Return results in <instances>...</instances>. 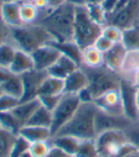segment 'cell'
<instances>
[{
  "mask_svg": "<svg viewBox=\"0 0 139 157\" xmlns=\"http://www.w3.org/2000/svg\"><path fill=\"white\" fill-rule=\"evenodd\" d=\"M75 6L65 3L48 12L41 13L37 23L42 25L57 42L74 41Z\"/></svg>",
  "mask_w": 139,
  "mask_h": 157,
  "instance_id": "1",
  "label": "cell"
},
{
  "mask_svg": "<svg viewBox=\"0 0 139 157\" xmlns=\"http://www.w3.org/2000/svg\"><path fill=\"white\" fill-rule=\"evenodd\" d=\"M98 112V109L94 102L80 103L72 118L55 136H71L80 140L95 139L98 136L96 131Z\"/></svg>",
  "mask_w": 139,
  "mask_h": 157,
  "instance_id": "2",
  "label": "cell"
},
{
  "mask_svg": "<svg viewBox=\"0 0 139 157\" xmlns=\"http://www.w3.org/2000/svg\"><path fill=\"white\" fill-rule=\"evenodd\" d=\"M10 37L17 48L29 54L44 44L55 41L50 33L38 23L10 28Z\"/></svg>",
  "mask_w": 139,
  "mask_h": 157,
  "instance_id": "3",
  "label": "cell"
},
{
  "mask_svg": "<svg viewBox=\"0 0 139 157\" xmlns=\"http://www.w3.org/2000/svg\"><path fill=\"white\" fill-rule=\"evenodd\" d=\"M85 71L88 78V90L94 100L114 89H119L122 78L119 73L114 72L105 65L97 68L80 66Z\"/></svg>",
  "mask_w": 139,
  "mask_h": 157,
  "instance_id": "4",
  "label": "cell"
},
{
  "mask_svg": "<svg viewBox=\"0 0 139 157\" xmlns=\"http://www.w3.org/2000/svg\"><path fill=\"white\" fill-rule=\"evenodd\" d=\"M102 27L97 24L88 13L86 6L75 7L74 41L83 49L93 46L101 35Z\"/></svg>",
  "mask_w": 139,
  "mask_h": 157,
  "instance_id": "5",
  "label": "cell"
},
{
  "mask_svg": "<svg viewBox=\"0 0 139 157\" xmlns=\"http://www.w3.org/2000/svg\"><path fill=\"white\" fill-rule=\"evenodd\" d=\"M80 103L82 102L77 94H63L60 101L52 111V123L50 126L52 137L72 118Z\"/></svg>",
  "mask_w": 139,
  "mask_h": 157,
  "instance_id": "6",
  "label": "cell"
},
{
  "mask_svg": "<svg viewBox=\"0 0 139 157\" xmlns=\"http://www.w3.org/2000/svg\"><path fill=\"white\" fill-rule=\"evenodd\" d=\"M99 157H118L128 139L122 130H109L98 133L95 138Z\"/></svg>",
  "mask_w": 139,
  "mask_h": 157,
  "instance_id": "7",
  "label": "cell"
},
{
  "mask_svg": "<svg viewBox=\"0 0 139 157\" xmlns=\"http://www.w3.org/2000/svg\"><path fill=\"white\" fill-rule=\"evenodd\" d=\"M138 18L139 0H130L121 10L107 15V25H113L124 30L136 26Z\"/></svg>",
  "mask_w": 139,
  "mask_h": 157,
  "instance_id": "8",
  "label": "cell"
},
{
  "mask_svg": "<svg viewBox=\"0 0 139 157\" xmlns=\"http://www.w3.org/2000/svg\"><path fill=\"white\" fill-rule=\"evenodd\" d=\"M98 109L104 113L114 116H125L120 88L114 89L101 95L94 100Z\"/></svg>",
  "mask_w": 139,
  "mask_h": 157,
  "instance_id": "9",
  "label": "cell"
},
{
  "mask_svg": "<svg viewBox=\"0 0 139 157\" xmlns=\"http://www.w3.org/2000/svg\"><path fill=\"white\" fill-rule=\"evenodd\" d=\"M61 55L59 49L51 43L44 44L31 53V57L34 62V69L46 71L60 58Z\"/></svg>",
  "mask_w": 139,
  "mask_h": 157,
  "instance_id": "10",
  "label": "cell"
},
{
  "mask_svg": "<svg viewBox=\"0 0 139 157\" xmlns=\"http://www.w3.org/2000/svg\"><path fill=\"white\" fill-rule=\"evenodd\" d=\"M48 75V74L46 71H39L36 69L21 75L23 85H24V95L20 102L28 101V100L38 98L39 88Z\"/></svg>",
  "mask_w": 139,
  "mask_h": 157,
  "instance_id": "11",
  "label": "cell"
},
{
  "mask_svg": "<svg viewBox=\"0 0 139 157\" xmlns=\"http://www.w3.org/2000/svg\"><path fill=\"white\" fill-rule=\"evenodd\" d=\"M132 119L126 116L109 115L98 110L96 117V131L97 134L109 130H122L124 131L131 123Z\"/></svg>",
  "mask_w": 139,
  "mask_h": 157,
  "instance_id": "12",
  "label": "cell"
},
{
  "mask_svg": "<svg viewBox=\"0 0 139 157\" xmlns=\"http://www.w3.org/2000/svg\"><path fill=\"white\" fill-rule=\"evenodd\" d=\"M120 92L122 97L124 115L132 120H137L139 117V113L135 103L136 88L130 81L122 78L120 84Z\"/></svg>",
  "mask_w": 139,
  "mask_h": 157,
  "instance_id": "13",
  "label": "cell"
},
{
  "mask_svg": "<svg viewBox=\"0 0 139 157\" xmlns=\"http://www.w3.org/2000/svg\"><path fill=\"white\" fill-rule=\"evenodd\" d=\"M127 51L128 50L123 43L114 44V46L104 53V65L109 69L120 74Z\"/></svg>",
  "mask_w": 139,
  "mask_h": 157,
  "instance_id": "14",
  "label": "cell"
},
{
  "mask_svg": "<svg viewBox=\"0 0 139 157\" xmlns=\"http://www.w3.org/2000/svg\"><path fill=\"white\" fill-rule=\"evenodd\" d=\"M0 17L9 28L23 26L20 15V2H6L0 6Z\"/></svg>",
  "mask_w": 139,
  "mask_h": 157,
  "instance_id": "15",
  "label": "cell"
},
{
  "mask_svg": "<svg viewBox=\"0 0 139 157\" xmlns=\"http://www.w3.org/2000/svg\"><path fill=\"white\" fill-rule=\"evenodd\" d=\"M87 86L88 78L82 67H79L64 78V93L78 94Z\"/></svg>",
  "mask_w": 139,
  "mask_h": 157,
  "instance_id": "16",
  "label": "cell"
},
{
  "mask_svg": "<svg viewBox=\"0 0 139 157\" xmlns=\"http://www.w3.org/2000/svg\"><path fill=\"white\" fill-rule=\"evenodd\" d=\"M79 67V66L73 60L62 54L55 63L46 70V72L49 76L64 80L68 75H70Z\"/></svg>",
  "mask_w": 139,
  "mask_h": 157,
  "instance_id": "17",
  "label": "cell"
},
{
  "mask_svg": "<svg viewBox=\"0 0 139 157\" xmlns=\"http://www.w3.org/2000/svg\"><path fill=\"white\" fill-rule=\"evenodd\" d=\"M9 69L11 73L15 75H23L29 71L33 70L34 62L31 57V54L17 48L14 61Z\"/></svg>",
  "mask_w": 139,
  "mask_h": 157,
  "instance_id": "18",
  "label": "cell"
},
{
  "mask_svg": "<svg viewBox=\"0 0 139 157\" xmlns=\"http://www.w3.org/2000/svg\"><path fill=\"white\" fill-rule=\"evenodd\" d=\"M18 136L24 137L29 143L38 141H49L52 137L50 128L24 125L19 131Z\"/></svg>",
  "mask_w": 139,
  "mask_h": 157,
  "instance_id": "19",
  "label": "cell"
},
{
  "mask_svg": "<svg viewBox=\"0 0 139 157\" xmlns=\"http://www.w3.org/2000/svg\"><path fill=\"white\" fill-rule=\"evenodd\" d=\"M55 46L61 54L66 56V57L73 60L79 67L83 63V49L79 48V44L75 41H67V42H57L53 41L51 43Z\"/></svg>",
  "mask_w": 139,
  "mask_h": 157,
  "instance_id": "20",
  "label": "cell"
},
{
  "mask_svg": "<svg viewBox=\"0 0 139 157\" xmlns=\"http://www.w3.org/2000/svg\"><path fill=\"white\" fill-rule=\"evenodd\" d=\"M41 102L38 98H33L28 101L20 102L13 111V113L16 116V117L21 121L23 126L26 125V123L29 119L32 117V115L35 113L36 110L41 106Z\"/></svg>",
  "mask_w": 139,
  "mask_h": 157,
  "instance_id": "21",
  "label": "cell"
},
{
  "mask_svg": "<svg viewBox=\"0 0 139 157\" xmlns=\"http://www.w3.org/2000/svg\"><path fill=\"white\" fill-rule=\"evenodd\" d=\"M63 94H64V80L49 75L43 81L38 91V96H62Z\"/></svg>",
  "mask_w": 139,
  "mask_h": 157,
  "instance_id": "22",
  "label": "cell"
},
{
  "mask_svg": "<svg viewBox=\"0 0 139 157\" xmlns=\"http://www.w3.org/2000/svg\"><path fill=\"white\" fill-rule=\"evenodd\" d=\"M82 66L89 68H97L104 65V53L99 51L94 44L83 49Z\"/></svg>",
  "mask_w": 139,
  "mask_h": 157,
  "instance_id": "23",
  "label": "cell"
},
{
  "mask_svg": "<svg viewBox=\"0 0 139 157\" xmlns=\"http://www.w3.org/2000/svg\"><path fill=\"white\" fill-rule=\"evenodd\" d=\"M49 141L52 146L58 147L69 155L74 157L82 140L71 136H55Z\"/></svg>",
  "mask_w": 139,
  "mask_h": 157,
  "instance_id": "24",
  "label": "cell"
},
{
  "mask_svg": "<svg viewBox=\"0 0 139 157\" xmlns=\"http://www.w3.org/2000/svg\"><path fill=\"white\" fill-rule=\"evenodd\" d=\"M20 15L24 25H31L38 22L41 16V10L29 0L20 1Z\"/></svg>",
  "mask_w": 139,
  "mask_h": 157,
  "instance_id": "25",
  "label": "cell"
},
{
  "mask_svg": "<svg viewBox=\"0 0 139 157\" xmlns=\"http://www.w3.org/2000/svg\"><path fill=\"white\" fill-rule=\"evenodd\" d=\"M139 69V50H128L123 62L120 76L130 81L133 74Z\"/></svg>",
  "mask_w": 139,
  "mask_h": 157,
  "instance_id": "26",
  "label": "cell"
},
{
  "mask_svg": "<svg viewBox=\"0 0 139 157\" xmlns=\"http://www.w3.org/2000/svg\"><path fill=\"white\" fill-rule=\"evenodd\" d=\"M1 87L4 94L14 97L19 100H21L24 95V85L21 75L13 74L7 82L1 84Z\"/></svg>",
  "mask_w": 139,
  "mask_h": 157,
  "instance_id": "27",
  "label": "cell"
},
{
  "mask_svg": "<svg viewBox=\"0 0 139 157\" xmlns=\"http://www.w3.org/2000/svg\"><path fill=\"white\" fill-rule=\"evenodd\" d=\"M23 127L21 121L11 111L0 113V128L18 136L20 129Z\"/></svg>",
  "mask_w": 139,
  "mask_h": 157,
  "instance_id": "28",
  "label": "cell"
},
{
  "mask_svg": "<svg viewBox=\"0 0 139 157\" xmlns=\"http://www.w3.org/2000/svg\"><path fill=\"white\" fill-rule=\"evenodd\" d=\"M52 123V112L46 109L44 106H40L32 117L26 123V125L39 126V127H48L50 128Z\"/></svg>",
  "mask_w": 139,
  "mask_h": 157,
  "instance_id": "29",
  "label": "cell"
},
{
  "mask_svg": "<svg viewBox=\"0 0 139 157\" xmlns=\"http://www.w3.org/2000/svg\"><path fill=\"white\" fill-rule=\"evenodd\" d=\"M17 48L10 41L0 44V67L9 69L14 58Z\"/></svg>",
  "mask_w": 139,
  "mask_h": 157,
  "instance_id": "30",
  "label": "cell"
},
{
  "mask_svg": "<svg viewBox=\"0 0 139 157\" xmlns=\"http://www.w3.org/2000/svg\"><path fill=\"white\" fill-rule=\"evenodd\" d=\"M122 43L127 50H139V26L124 29Z\"/></svg>",
  "mask_w": 139,
  "mask_h": 157,
  "instance_id": "31",
  "label": "cell"
},
{
  "mask_svg": "<svg viewBox=\"0 0 139 157\" xmlns=\"http://www.w3.org/2000/svg\"><path fill=\"white\" fill-rule=\"evenodd\" d=\"M74 157H99L95 139L82 140Z\"/></svg>",
  "mask_w": 139,
  "mask_h": 157,
  "instance_id": "32",
  "label": "cell"
},
{
  "mask_svg": "<svg viewBox=\"0 0 139 157\" xmlns=\"http://www.w3.org/2000/svg\"><path fill=\"white\" fill-rule=\"evenodd\" d=\"M18 136L0 128V157H9Z\"/></svg>",
  "mask_w": 139,
  "mask_h": 157,
  "instance_id": "33",
  "label": "cell"
},
{
  "mask_svg": "<svg viewBox=\"0 0 139 157\" xmlns=\"http://www.w3.org/2000/svg\"><path fill=\"white\" fill-rule=\"evenodd\" d=\"M86 9L91 18L102 28L107 25V13L101 4H87Z\"/></svg>",
  "mask_w": 139,
  "mask_h": 157,
  "instance_id": "34",
  "label": "cell"
},
{
  "mask_svg": "<svg viewBox=\"0 0 139 157\" xmlns=\"http://www.w3.org/2000/svg\"><path fill=\"white\" fill-rule=\"evenodd\" d=\"M50 148V141H38L30 143L29 151L32 155V157H45Z\"/></svg>",
  "mask_w": 139,
  "mask_h": 157,
  "instance_id": "35",
  "label": "cell"
},
{
  "mask_svg": "<svg viewBox=\"0 0 139 157\" xmlns=\"http://www.w3.org/2000/svg\"><path fill=\"white\" fill-rule=\"evenodd\" d=\"M125 134L128 141L139 151V119L132 121L131 124L125 130Z\"/></svg>",
  "mask_w": 139,
  "mask_h": 157,
  "instance_id": "36",
  "label": "cell"
},
{
  "mask_svg": "<svg viewBox=\"0 0 139 157\" xmlns=\"http://www.w3.org/2000/svg\"><path fill=\"white\" fill-rule=\"evenodd\" d=\"M101 35L113 42L114 44L122 43L123 40V30L113 25H106L102 29Z\"/></svg>",
  "mask_w": 139,
  "mask_h": 157,
  "instance_id": "37",
  "label": "cell"
},
{
  "mask_svg": "<svg viewBox=\"0 0 139 157\" xmlns=\"http://www.w3.org/2000/svg\"><path fill=\"white\" fill-rule=\"evenodd\" d=\"M29 145H30V143L27 139L18 136L14 146H13V148H11L9 157H20L23 153L29 151Z\"/></svg>",
  "mask_w": 139,
  "mask_h": 157,
  "instance_id": "38",
  "label": "cell"
},
{
  "mask_svg": "<svg viewBox=\"0 0 139 157\" xmlns=\"http://www.w3.org/2000/svg\"><path fill=\"white\" fill-rule=\"evenodd\" d=\"M19 103L20 100L18 98L7 94H3L0 96V113L13 111Z\"/></svg>",
  "mask_w": 139,
  "mask_h": 157,
  "instance_id": "39",
  "label": "cell"
},
{
  "mask_svg": "<svg viewBox=\"0 0 139 157\" xmlns=\"http://www.w3.org/2000/svg\"><path fill=\"white\" fill-rule=\"evenodd\" d=\"M63 96V95H62ZM62 96H49V95H40L38 96V98L42 106L48 109L49 111H53L54 108L57 106L58 102L60 101Z\"/></svg>",
  "mask_w": 139,
  "mask_h": 157,
  "instance_id": "40",
  "label": "cell"
},
{
  "mask_svg": "<svg viewBox=\"0 0 139 157\" xmlns=\"http://www.w3.org/2000/svg\"><path fill=\"white\" fill-rule=\"evenodd\" d=\"M94 46L102 53H105L106 51H108L113 46H114V43L111 42L110 40H108L107 38H105L104 36L100 35L95 42Z\"/></svg>",
  "mask_w": 139,
  "mask_h": 157,
  "instance_id": "41",
  "label": "cell"
},
{
  "mask_svg": "<svg viewBox=\"0 0 139 157\" xmlns=\"http://www.w3.org/2000/svg\"><path fill=\"white\" fill-rule=\"evenodd\" d=\"M9 41H10V28L4 23L1 17H0V44Z\"/></svg>",
  "mask_w": 139,
  "mask_h": 157,
  "instance_id": "42",
  "label": "cell"
},
{
  "mask_svg": "<svg viewBox=\"0 0 139 157\" xmlns=\"http://www.w3.org/2000/svg\"><path fill=\"white\" fill-rule=\"evenodd\" d=\"M78 97L80 100V102L82 103H89V102H94V98H93L90 91L88 90V88H84L83 89L82 91L79 92L78 94Z\"/></svg>",
  "mask_w": 139,
  "mask_h": 157,
  "instance_id": "43",
  "label": "cell"
},
{
  "mask_svg": "<svg viewBox=\"0 0 139 157\" xmlns=\"http://www.w3.org/2000/svg\"><path fill=\"white\" fill-rule=\"evenodd\" d=\"M45 157H72V156L64 151L63 150L59 149L58 147L51 145V148Z\"/></svg>",
  "mask_w": 139,
  "mask_h": 157,
  "instance_id": "44",
  "label": "cell"
},
{
  "mask_svg": "<svg viewBox=\"0 0 139 157\" xmlns=\"http://www.w3.org/2000/svg\"><path fill=\"white\" fill-rule=\"evenodd\" d=\"M118 2V0H103V2L101 3V6L103 7L104 10H105V12L107 13V15L112 13L115 10Z\"/></svg>",
  "mask_w": 139,
  "mask_h": 157,
  "instance_id": "45",
  "label": "cell"
},
{
  "mask_svg": "<svg viewBox=\"0 0 139 157\" xmlns=\"http://www.w3.org/2000/svg\"><path fill=\"white\" fill-rule=\"evenodd\" d=\"M11 75H13V73L10 71V69L0 67V85L3 84L5 82H7Z\"/></svg>",
  "mask_w": 139,
  "mask_h": 157,
  "instance_id": "46",
  "label": "cell"
},
{
  "mask_svg": "<svg viewBox=\"0 0 139 157\" xmlns=\"http://www.w3.org/2000/svg\"><path fill=\"white\" fill-rule=\"evenodd\" d=\"M48 10H55L63 6L64 4L67 3V0H48Z\"/></svg>",
  "mask_w": 139,
  "mask_h": 157,
  "instance_id": "47",
  "label": "cell"
},
{
  "mask_svg": "<svg viewBox=\"0 0 139 157\" xmlns=\"http://www.w3.org/2000/svg\"><path fill=\"white\" fill-rule=\"evenodd\" d=\"M119 157H139V151L136 150L133 146H132V148L128 151H126Z\"/></svg>",
  "mask_w": 139,
  "mask_h": 157,
  "instance_id": "48",
  "label": "cell"
},
{
  "mask_svg": "<svg viewBox=\"0 0 139 157\" xmlns=\"http://www.w3.org/2000/svg\"><path fill=\"white\" fill-rule=\"evenodd\" d=\"M130 82L133 84V86H134L135 88H139V69L136 70V71L133 74V76H132V78H131Z\"/></svg>",
  "mask_w": 139,
  "mask_h": 157,
  "instance_id": "49",
  "label": "cell"
},
{
  "mask_svg": "<svg viewBox=\"0 0 139 157\" xmlns=\"http://www.w3.org/2000/svg\"><path fill=\"white\" fill-rule=\"evenodd\" d=\"M67 3L71 4L75 7L78 6H86L87 0H67Z\"/></svg>",
  "mask_w": 139,
  "mask_h": 157,
  "instance_id": "50",
  "label": "cell"
},
{
  "mask_svg": "<svg viewBox=\"0 0 139 157\" xmlns=\"http://www.w3.org/2000/svg\"><path fill=\"white\" fill-rule=\"evenodd\" d=\"M135 103H136V108H137L138 113H139V88H136V92H135Z\"/></svg>",
  "mask_w": 139,
  "mask_h": 157,
  "instance_id": "51",
  "label": "cell"
},
{
  "mask_svg": "<svg viewBox=\"0 0 139 157\" xmlns=\"http://www.w3.org/2000/svg\"><path fill=\"white\" fill-rule=\"evenodd\" d=\"M103 0H87V4H101Z\"/></svg>",
  "mask_w": 139,
  "mask_h": 157,
  "instance_id": "52",
  "label": "cell"
},
{
  "mask_svg": "<svg viewBox=\"0 0 139 157\" xmlns=\"http://www.w3.org/2000/svg\"><path fill=\"white\" fill-rule=\"evenodd\" d=\"M20 157H32V155L29 153V151H27L26 152H24V153H23Z\"/></svg>",
  "mask_w": 139,
  "mask_h": 157,
  "instance_id": "53",
  "label": "cell"
},
{
  "mask_svg": "<svg viewBox=\"0 0 139 157\" xmlns=\"http://www.w3.org/2000/svg\"><path fill=\"white\" fill-rule=\"evenodd\" d=\"M22 0H1L2 3H6V2H20Z\"/></svg>",
  "mask_w": 139,
  "mask_h": 157,
  "instance_id": "54",
  "label": "cell"
},
{
  "mask_svg": "<svg viewBox=\"0 0 139 157\" xmlns=\"http://www.w3.org/2000/svg\"><path fill=\"white\" fill-rule=\"evenodd\" d=\"M4 93H3V90H2V87H1V85H0V96L1 95H3Z\"/></svg>",
  "mask_w": 139,
  "mask_h": 157,
  "instance_id": "55",
  "label": "cell"
},
{
  "mask_svg": "<svg viewBox=\"0 0 139 157\" xmlns=\"http://www.w3.org/2000/svg\"><path fill=\"white\" fill-rule=\"evenodd\" d=\"M136 26H139V18H138V21H137V25Z\"/></svg>",
  "mask_w": 139,
  "mask_h": 157,
  "instance_id": "56",
  "label": "cell"
},
{
  "mask_svg": "<svg viewBox=\"0 0 139 157\" xmlns=\"http://www.w3.org/2000/svg\"><path fill=\"white\" fill-rule=\"evenodd\" d=\"M1 4H2V2H1V0H0V6H1Z\"/></svg>",
  "mask_w": 139,
  "mask_h": 157,
  "instance_id": "57",
  "label": "cell"
},
{
  "mask_svg": "<svg viewBox=\"0 0 139 157\" xmlns=\"http://www.w3.org/2000/svg\"><path fill=\"white\" fill-rule=\"evenodd\" d=\"M29 1H33V0H29Z\"/></svg>",
  "mask_w": 139,
  "mask_h": 157,
  "instance_id": "58",
  "label": "cell"
},
{
  "mask_svg": "<svg viewBox=\"0 0 139 157\" xmlns=\"http://www.w3.org/2000/svg\"><path fill=\"white\" fill-rule=\"evenodd\" d=\"M138 119H139V117H138Z\"/></svg>",
  "mask_w": 139,
  "mask_h": 157,
  "instance_id": "59",
  "label": "cell"
}]
</instances>
